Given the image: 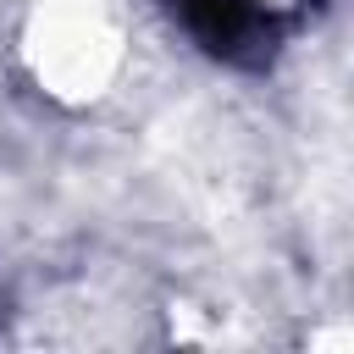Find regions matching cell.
Wrapping results in <instances>:
<instances>
[{
    "label": "cell",
    "instance_id": "6da1fadb",
    "mask_svg": "<svg viewBox=\"0 0 354 354\" xmlns=\"http://www.w3.org/2000/svg\"><path fill=\"white\" fill-rule=\"evenodd\" d=\"M166 6L188 28V39L216 61L254 66L271 55V17L254 0H166Z\"/></svg>",
    "mask_w": 354,
    "mask_h": 354
}]
</instances>
